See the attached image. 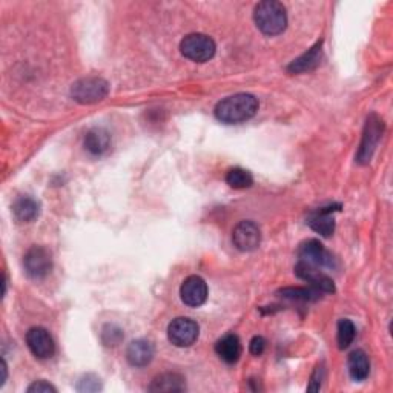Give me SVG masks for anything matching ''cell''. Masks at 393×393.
Instances as JSON below:
<instances>
[{"instance_id": "6da1fadb", "label": "cell", "mask_w": 393, "mask_h": 393, "mask_svg": "<svg viewBox=\"0 0 393 393\" xmlns=\"http://www.w3.org/2000/svg\"><path fill=\"white\" fill-rule=\"evenodd\" d=\"M258 111V100L255 96L240 94L230 96L223 98L221 102L215 106V117L221 123H228V125H235V123H243L251 120L253 115Z\"/></svg>"}, {"instance_id": "7a4b0ae2", "label": "cell", "mask_w": 393, "mask_h": 393, "mask_svg": "<svg viewBox=\"0 0 393 393\" xmlns=\"http://www.w3.org/2000/svg\"><path fill=\"white\" fill-rule=\"evenodd\" d=\"M253 20H255L258 29L266 36H279L288 27L286 8L280 2L266 0L255 6L253 11Z\"/></svg>"}, {"instance_id": "3957f363", "label": "cell", "mask_w": 393, "mask_h": 393, "mask_svg": "<svg viewBox=\"0 0 393 393\" xmlns=\"http://www.w3.org/2000/svg\"><path fill=\"white\" fill-rule=\"evenodd\" d=\"M110 94V83L102 77H84L71 87V97L77 103L92 105Z\"/></svg>"}, {"instance_id": "277c9868", "label": "cell", "mask_w": 393, "mask_h": 393, "mask_svg": "<svg viewBox=\"0 0 393 393\" xmlns=\"http://www.w3.org/2000/svg\"><path fill=\"white\" fill-rule=\"evenodd\" d=\"M180 51L186 59L197 61V64H205L209 61L217 51L215 42L209 36L206 34H189L181 40L180 43Z\"/></svg>"}, {"instance_id": "5b68a950", "label": "cell", "mask_w": 393, "mask_h": 393, "mask_svg": "<svg viewBox=\"0 0 393 393\" xmlns=\"http://www.w3.org/2000/svg\"><path fill=\"white\" fill-rule=\"evenodd\" d=\"M383 131H384L383 120L378 117V115L372 114L371 117L367 119L364 133H363V140H361V146H359V151H358L357 158H358L359 163L364 165V163H369V161H371L373 152L376 149V146H378V143L381 140Z\"/></svg>"}, {"instance_id": "8992f818", "label": "cell", "mask_w": 393, "mask_h": 393, "mask_svg": "<svg viewBox=\"0 0 393 393\" xmlns=\"http://www.w3.org/2000/svg\"><path fill=\"white\" fill-rule=\"evenodd\" d=\"M200 327L191 318H175L168 327V338L177 348H189L198 340Z\"/></svg>"}, {"instance_id": "52a82bcc", "label": "cell", "mask_w": 393, "mask_h": 393, "mask_svg": "<svg viewBox=\"0 0 393 393\" xmlns=\"http://www.w3.org/2000/svg\"><path fill=\"white\" fill-rule=\"evenodd\" d=\"M27 274L34 280L45 279L52 269V258L50 251L43 246H33L23 258Z\"/></svg>"}, {"instance_id": "ba28073f", "label": "cell", "mask_w": 393, "mask_h": 393, "mask_svg": "<svg viewBox=\"0 0 393 393\" xmlns=\"http://www.w3.org/2000/svg\"><path fill=\"white\" fill-rule=\"evenodd\" d=\"M232 242L235 248L242 252H252L258 249L261 243V230L258 225L251 220L240 221L234 229Z\"/></svg>"}, {"instance_id": "9c48e42d", "label": "cell", "mask_w": 393, "mask_h": 393, "mask_svg": "<svg viewBox=\"0 0 393 393\" xmlns=\"http://www.w3.org/2000/svg\"><path fill=\"white\" fill-rule=\"evenodd\" d=\"M299 261H303L306 265H311L315 267H332L335 260L330 253L326 251L325 246H322L318 240H307L299 246L298 251Z\"/></svg>"}, {"instance_id": "30bf717a", "label": "cell", "mask_w": 393, "mask_h": 393, "mask_svg": "<svg viewBox=\"0 0 393 393\" xmlns=\"http://www.w3.org/2000/svg\"><path fill=\"white\" fill-rule=\"evenodd\" d=\"M27 344L31 353L38 359H48L56 352V344H54L52 336L43 327H33L27 334Z\"/></svg>"}, {"instance_id": "8fae6325", "label": "cell", "mask_w": 393, "mask_h": 393, "mask_svg": "<svg viewBox=\"0 0 393 393\" xmlns=\"http://www.w3.org/2000/svg\"><path fill=\"white\" fill-rule=\"evenodd\" d=\"M295 274L302 280L309 283L311 288L321 292V294H334L335 292L334 280L322 271H320L318 267L306 265L303 261H298V265L295 266Z\"/></svg>"}, {"instance_id": "7c38bea8", "label": "cell", "mask_w": 393, "mask_h": 393, "mask_svg": "<svg viewBox=\"0 0 393 393\" xmlns=\"http://www.w3.org/2000/svg\"><path fill=\"white\" fill-rule=\"evenodd\" d=\"M181 302L189 307H200L207 299V284L198 275H191L183 281L180 288Z\"/></svg>"}, {"instance_id": "4fadbf2b", "label": "cell", "mask_w": 393, "mask_h": 393, "mask_svg": "<svg viewBox=\"0 0 393 393\" xmlns=\"http://www.w3.org/2000/svg\"><path fill=\"white\" fill-rule=\"evenodd\" d=\"M341 205H330L327 207H321L312 212L307 218V225H309L315 232H318L322 237H330L335 230V220L334 212L340 211Z\"/></svg>"}, {"instance_id": "5bb4252c", "label": "cell", "mask_w": 393, "mask_h": 393, "mask_svg": "<svg viewBox=\"0 0 393 393\" xmlns=\"http://www.w3.org/2000/svg\"><path fill=\"white\" fill-rule=\"evenodd\" d=\"M215 352L220 357V359L228 364H234L242 357V343L240 338L234 334H228L215 344Z\"/></svg>"}, {"instance_id": "9a60e30c", "label": "cell", "mask_w": 393, "mask_h": 393, "mask_svg": "<svg viewBox=\"0 0 393 393\" xmlns=\"http://www.w3.org/2000/svg\"><path fill=\"white\" fill-rule=\"evenodd\" d=\"M126 358L134 367L148 366L154 358V346L148 340H135L128 346Z\"/></svg>"}, {"instance_id": "2e32d148", "label": "cell", "mask_w": 393, "mask_h": 393, "mask_svg": "<svg viewBox=\"0 0 393 393\" xmlns=\"http://www.w3.org/2000/svg\"><path fill=\"white\" fill-rule=\"evenodd\" d=\"M111 146V135L103 128H94L88 131L84 137V148L92 156H102Z\"/></svg>"}, {"instance_id": "e0dca14e", "label": "cell", "mask_w": 393, "mask_h": 393, "mask_svg": "<svg viewBox=\"0 0 393 393\" xmlns=\"http://www.w3.org/2000/svg\"><path fill=\"white\" fill-rule=\"evenodd\" d=\"M13 212L14 217L19 221L29 223L38 217V212H40V205H38L37 200L28 195L19 197L13 203Z\"/></svg>"}, {"instance_id": "ac0fdd59", "label": "cell", "mask_w": 393, "mask_h": 393, "mask_svg": "<svg viewBox=\"0 0 393 393\" xmlns=\"http://www.w3.org/2000/svg\"><path fill=\"white\" fill-rule=\"evenodd\" d=\"M349 375L353 381H364L371 373V361L364 350H353L348 361Z\"/></svg>"}, {"instance_id": "d6986e66", "label": "cell", "mask_w": 393, "mask_h": 393, "mask_svg": "<svg viewBox=\"0 0 393 393\" xmlns=\"http://www.w3.org/2000/svg\"><path fill=\"white\" fill-rule=\"evenodd\" d=\"M184 389H186V383L179 373H161L154 378L149 386L151 392H183Z\"/></svg>"}, {"instance_id": "ffe728a7", "label": "cell", "mask_w": 393, "mask_h": 393, "mask_svg": "<svg viewBox=\"0 0 393 393\" xmlns=\"http://www.w3.org/2000/svg\"><path fill=\"white\" fill-rule=\"evenodd\" d=\"M320 60H321V43H317L312 50H309V52H306L304 56L292 61L288 68V71L292 74L311 71V69H313L320 64Z\"/></svg>"}, {"instance_id": "44dd1931", "label": "cell", "mask_w": 393, "mask_h": 393, "mask_svg": "<svg viewBox=\"0 0 393 393\" xmlns=\"http://www.w3.org/2000/svg\"><path fill=\"white\" fill-rule=\"evenodd\" d=\"M279 294L292 302H317L321 297V292L313 288H284Z\"/></svg>"}, {"instance_id": "7402d4cb", "label": "cell", "mask_w": 393, "mask_h": 393, "mask_svg": "<svg viewBox=\"0 0 393 393\" xmlns=\"http://www.w3.org/2000/svg\"><path fill=\"white\" fill-rule=\"evenodd\" d=\"M226 183L229 184L230 188L234 189H246V188H251L252 183H253V177L249 171H246V169L242 168H234L230 169L226 175Z\"/></svg>"}, {"instance_id": "603a6c76", "label": "cell", "mask_w": 393, "mask_h": 393, "mask_svg": "<svg viewBox=\"0 0 393 393\" xmlns=\"http://www.w3.org/2000/svg\"><path fill=\"white\" fill-rule=\"evenodd\" d=\"M357 329L353 326V322L348 318H343L338 322V348L340 349H348L349 346L355 340Z\"/></svg>"}, {"instance_id": "cb8c5ba5", "label": "cell", "mask_w": 393, "mask_h": 393, "mask_svg": "<svg viewBox=\"0 0 393 393\" xmlns=\"http://www.w3.org/2000/svg\"><path fill=\"white\" fill-rule=\"evenodd\" d=\"M123 338V332L115 326H106L102 332V340L106 346H117Z\"/></svg>"}, {"instance_id": "d4e9b609", "label": "cell", "mask_w": 393, "mask_h": 393, "mask_svg": "<svg viewBox=\"0 0 393 393\" xmlns=\"http://www.w3.org/2000/svg\"><path fill=\"white\" fill-rule=\"evenodd\" d=\"M100 389H102V384H100V380L94 375H87L79 383V386H77L79 392H97Z\"/></svg>"}, {"instance_id": "484cf974", "label": "cell", "mask_w": 393, "mask_h": 393, "mask_svg": "<svg viewBox=\"0 0 393 393\" xmlns=\"http://www.w3.org/2000/svg\"><path fill=\"white\" fill-rule=\"evenodd\" d=\"M28 392L29 393H50V392L57 393V389L54 387L52 384L40 380V381H36V383L31 384V386L28 387Z\"/></svg>"}, {"instance_id": "4316f807", "label": "cell", "mask_w": 393, "mask_h": 393, "mask_svg": "<svg viewBox=\"0 0 393 393\" xmlns=\"http://www.w3.org/2000/svg\"><path fill=\"white\" fill-rule=\"evenodd\" d=\"M249 350L252 355H257L260 357L261 353L266 350V340L263 336H253L252 341L249 344Z\"/></svg>"}, {"instance_id": "83f0119b", "label": "cell", "mask_w": 393, "mask_h": 393, "mask_svg": "<svg viewBox=\"0 0 393 393\" xmlns=\"http://www.w3.org/2000/svg\"><path fill=\"white\" fill-rule=\"evenodd\" d=\"M322 375H325V369L322 367H317L315 369V372L312 375V378H311V384H309V387H307V390H311V392H318L321 389V380H322Z\"/></svg>"}, {"instance_id": "f1b7e54d", "label": "cell", "mask_w": 393, "mask_h": 393, "mask_svg": "<svg viewBox=\"0 0 393 393\" xmlns=\"http://www.w3.org/2000/svg\"><path fill=\"white\" fill-rule=\"evenodd\" d=\"M0 371H2V380H0V387H2L3 384H5V381H6V375H8V372H6V363H5V359H2V369H0Z\"/></svg>"}]
</instances>
